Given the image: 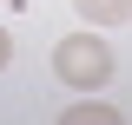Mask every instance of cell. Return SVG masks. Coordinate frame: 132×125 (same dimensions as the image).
<instances>
[{"label": "cell", "instance_id": "cell-1", "mask_svg": "<svg viewBox=\"0 0 132 125\" xmlns=\"http://www.w3.org/2000/svg\"><path fill=\"white\" fill-rule=\"evenodd\" d=\"M53 73H60V86H73V92H93V86L112 79V46H106L99 33H66L60 46H53Z\"/></svg>", "mask_w": 132, "mask_h": 125}, {"label": "cell", "instance_id": "cell-2", "mask_svg": "<svg viewBox=\"0 0 132 125\" xmlns=\"http://www.w3.org/2000/svg\"><path fill=\"white\" fill-rule=\"evenodd\" d=\"M73 13L86 26H126L132 20V0H73Z\"/></svg>", "mask_w": 132, "mask_h": 125}, {"label": "cell", "instance_id": "cell-3", "mask_svg": "<svg viewBox=\"0 0 132 125\" xmlns=\"http://www.w3.org/2000/svg\"><path fill=\"white\" fill-rule=\"evenodd\" d=\"M66 125H119V105H106V99H73V105H66Z\"/></svg>", "mask_w": 132, "mask_h": 125}, {"label": "cell", "instance_id": "cell-4", "mask_svg": "<svg viewBox=\"0 0 132 125\" xmlns=\"http://www.w3.org/2000/svg\"><path fill=\"white\" fill-rule=\"evenodd\" d=\"M7 59H13V33L0 26V66H7Z\"/></svg>", "mask_w": 132, "mask_h": 125}]
</instances>
